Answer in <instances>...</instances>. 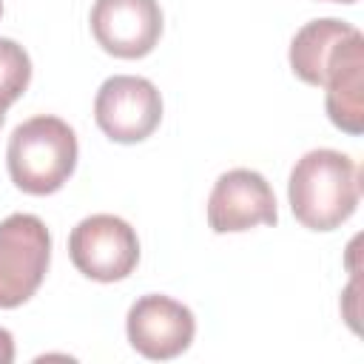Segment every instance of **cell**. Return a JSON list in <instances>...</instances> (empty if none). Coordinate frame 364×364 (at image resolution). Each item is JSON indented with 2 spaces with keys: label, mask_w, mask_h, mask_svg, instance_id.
Returning a JSON list of instances; mask_svg holds the SVG:
<instances>
[{
  "label": "cell",
  "mask_w": 364,
  "mask_h": 364,
  "mask_svg": "<svg viewBox=\"0 0 364 364\" xmlns=\"http://www.w3.org/2000/svg\"><path fill=\"white\" fill-rule=\"evenodd\" d=\"M68 256L85 279L105 284L122 282L139 262V239L125 219L114 213H94L71 228Z\"/></svg>",
  "instance_id": "obj_4"
},
{
  "label": "cell",
  "mask_w": 364,
  "mask_h": 364,
  "mask_svg": "<svg viewBox=\"0 0 364 364\" xmlns=\"http://www.w3.org/2000/svg\"><path fill=\"white\" fill-rule=\"evenodd\" d=\"M51 262V233L34 213H11L0 222V307L26 304L43 284Z\"/></svg>",
  "instance_id": "obj_3"
},
{
  "label": "cell",
  "mask_w": 364,
  "mask_h": 364,
  "mask_svg": "<svg viewBox=\"0 0 364 364\" xmlns=\"http://www.w3.org/2000/svg\"><path fill=\"white\" fill-rule=\"evenodd\" d=\"M0 14H3V0H0Z\"/></svg>",
  "instance_id": "obj_15"
},
{
  "label": "cell",
  "mask_w": 364,
  "mask_h": 364,
  "mask_svg": "<svg viewBox=\"0 0 364 364\" xmlns=\"http://www.w3.org/2000/svg\"><path fill=\"white\" fill-rule=\"evenodd\" d=\"M94 119L100 131L114 142H142L162 122V94L145 77L114 74L100 85L94 97Z\"/></svg>",
  "instance_id": "obj_5"
},
{
  "label": "cell",
  "mask_w": 364,
  "mask_h": 364,
  "mask_svg": "<svg viewBox=\"0 0 364 364\" xmlns=\"http://www.w3.org/2000/svg\"><path fill=\"white\" fill-rule=\"evenodd\" d=\"M88 23L97 46L119 60L151 54L162 37V9L156 0H94Z\"/></svg>",
  "instance_id": "obj_7"
},
{
  "label": "cell",
  "mask_w": 364,
  "mask_h": 364,
  "mask_svg": "<svg viewBox=\"0 0 364 364\" xmlns=\"http://www.w3.org/2000/svg\"><path fill=\"white\" fill-rule=\"evenodd\" d=\"M9 105H11V102H9V100L0 94V125H3V119H6V111H9Z\"/></svg>",
  "instance_id": "obj_13"
},
{
  "label": "cell",
  "mask_w": 364,
  "mask_h": 364,
  "mask_svg": "<svg viewBox=\"0 0 364 364\" xmlns=\"http://www.w3.org/2000/svg\"><path fill=\"white\" fill-rule=\"evenodd\" d=\"M6 165L23 193L48 196L60 191L77 168V136L60 117L37 114L11 131Z\"/></svg>",
  "instance_id": "obj_2"
},
{
  "label": "cell",
  "mask_w": 364,
  "mask_h": 364,
  "mask_svg": "<svg viewBox=\"0 0 364 364\" xmlns=\"http://www.w3.org/2000/svg\"><path fill=\"white\" fill-rule=\"evenodd\" d=\"M125 333L139 355L151 361H168L191 347L196 318L182 301L165 293H148L131 304L125 316Z\"/></svg>",
  "instance_id": "obj_6"
},
{
  "label": "cell",
  "mask_w": 364,
  "mask_h": 364,
  "mask_svg": "<svg viewBox=\"0 0 364 364\" xmlns=\"http://www.w3.org/2000/svg\"><path fill=\"white\" fill-rule=\"evenodd\" d=\"M31 82V60L26 48L9 37H0V94L17 102Z\"/></svg>",
  "instance_id": "obj_11"
},
{
  "label": "cell",
  "mask_w": 364,
  "mask_h": 364,
  "mask_svg": "<svg viewBox=\"0 0 364 364\" xmlns=\"http://www.w3.org/2000/svg\"><path fill=\"white\" fill-rule=\"evenodd\" d=\"M330 3H355V0H330Z\"/></svg>",
  "instance_id": "obj_14"
},
{
  "label": "cell",
  "mask_w": 364,
  "mask_h": 364,
  "mask_svg": "<svg viewBox=\"0 0 364 364\" xmlns=\"http://www.w3.org/2000/svg\"><path fill=\"white\" fill-rule=\"evenodd\" d=\"M287 199L296 222L307 230H336L358 208L361 171L341 151H307L290 171Z\"/></svg>",
  "instance_id": "obj_1"
},
{
  "label": "cell",
  "mask_w": 364,
  "mask_h": 364,
  "mask_svg": "<svg viewBox=\"0 0 364 364\" xmlns=\"http://www.w3.org/2000/svg\"><path fill=\"white\" fill-rule=\"evenodd\" d=\"M321 88L327 91L324 108L336 128L358 136L364 131V37L355 31L333 54Z\"/></svg>",
  "instance_id": "obj_9"
},
{
  "label": "cell",
  "mask_w": 364,
  "mask_h": 364,
  "mask_svg": "<svg viewBox=\"0 0 364 364\" xmlns=\"http://www.w3.org/2000/svg\"><path fill=\"white\" fill-rule=\"evenodd\" d=\"M14 361V338L6 327H0V364H11Z\"/></svg>",
  "instance_id": "obj_12"
},
{
  "label": "cell",
  "mask_w": 364,
  "mask_h": 364,
  "mask_svg": "<svg viewBox=\"0 0 364 364\" xmlns=\"http://www.w3.org/2000/svg\"><path fill=\"white\" fill-rule=\"evenodd\" d=\"M355 31H358L355 26H350L344 20H336V17H321V20L304 23L296 31V37L290 40V68H293V74L301 82L321 88L327 63L333 60L338 46L344 40H350Z\"/></svg>",
  "instance_id": "obj_10"
},
{
  "label": "cell",
  "mask_w": 364,
  "mask_h": 364,
  "mask_svg": "<svg viewBox=\"0 0 364 364\" xmlns=\"http://www.w3.org/2000/svg\"><path fill=\"white\" fill-rule=\"evenodd\" d=\"M276 219L273 188L250 168L222 173L208 196V225L213 233H242L256 225H276Z\"/></svg>",
  "instance_id": "obj_8"
}]
</instances>
